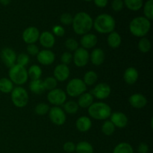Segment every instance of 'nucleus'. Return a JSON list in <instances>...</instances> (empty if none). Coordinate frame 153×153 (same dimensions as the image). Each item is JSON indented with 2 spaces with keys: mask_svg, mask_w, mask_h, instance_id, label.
Segmentation results:
<instances>
[{
  "mask_svg": "<svg viewBox=\"0 0 153 153\" xmlns=\"http://www.w3.org/2000/svg\"><path fill=\"white\" fill-rule=\"evenodd\" d=\"M13 89V84L8 78L0 79V91L3 94L11 93Z\"/></svg>",
  "mask_w": 153,
  "mask_h": 153,
  "instance_id": "obj_28",
  "label": "nucleus"
},
{
  "mask_svg": "<svg viewBox=\"0 0 153 153\" xmlns=\"http://www.w3.org/2000/svg\"><path fill=\"white\" fill-rule=\"evenodd\" d=\"M113 153H134V149L131 144L126 142H121L114 147Z\"/></svg>",
  "mask_w": 153,
  "mask_h": 153,
  "instance_id": "obj_31",
  "label": "nucleus"
},
{
  "mask_svg": "<svg viewBox=\"0 0 153 153\" xmlns=\"http://www.w3.org/2000/svg\"><path fill=\"white\" fill-rule=\"evenodd\" d=\"M97 41H98V38L95 34L88 33L82 35L80 40V44L82 48L88 50V49L94 48L97 45Z\"/></svg>",
  "mask_w": 153,
  "mask_h": 153,
  "instance_id": "obj_19",
  "label": "nucleus"
},
{
  "mask_svg": "<svg viewBox=\"0 0 153 153\" xmlns=\"http://www.w3.org/2000/svg\"><path fill=\"white\" fill-rule=\"evenodd\" d=\"M29 61L30 58L28 54L20 53L18 55H16V64H19V65L25 67V66L28 65Z\"/></svg>",
  "mask_w": 153,
  "mask_h": 153,
  "instance_id": "obj_38",
  "label": "nucleus"
},
{
  "mask_svg": "<svg viewBox=\"0 0 153 153\" xmlns=\"http://www.w3.org/2000/svg\"><path fill=\"white\" fill-rule=\"evenodd\" d=\"M73 16L69 13H64L60 17V21L64 25H70L73 22Z\"/></svg>",
  "mask_w": 153,
  "mask_h": 153,
  "instance_id": "obj_40",
  "label": "nucleus"
},
{
  "mask_svg": "<svg viewBox=\"0 0 153 153\" xmlns=\"http://www.w3.org/2000/svg\"><path fill=\"white\" fill-rule=\"evenodd\" d=\"M123 0H113L111 3V7L114 11H120L123 7Z\"/></svg>",
  "mask_w": 153,
  "mask_h": 153,
  "instance_id": "obj_45",
  "label": "nucleus"
},
{
  "mask_svg": "<svg viewBox=\"0 0 153 153\" xmlns=\"http://www.w3.org/2000/svg\"><path fill=\"white\" fill-rule=\"evenodd\" d=\"M105 55L104 51L100 48H96L91 52L90 55V60L95 66H100L104 63Z\"/></svg>",
  "mask_w": 153,
  "mask_h": 153,
  "instance_id": "obj_20",
  "label": "nucleus"
},
{
  "mask_svg": "<svg viewBox=\"0 0 153 153\" xmlns=\"http://www.w3.org/2000/svg\"><path fill=\"white\" fill-rule=\"evenodd\" d=\"M37 60L41 65L49 66L54 63L55 55L50 49H43L37 55Z\"/></svg>",
  "mask_w": 153,
  "mask_h": 153,
  "instance_id": "obj_14",
  "label": "nucleus"
},
{
  "mask_svg": "<svg viewBox=\"0 0 153 153\" xmlns=\"http://www.w3.org/2000/svg\"><path fill=\"white\" fill-rule=\"evenodd\" d=\"M76 152L77 153H94V147L88 141H80L76 145Z\"/></svg>",
  "mask_w": 153,
  "mask_h": 153,
  "instance_id": "obj_29",
  "label": "nucleus"
},
{
  "mask_svg": "<svg viewBox=\"0 0 153 153\" xmlns=\"http://www.w3.org/2000/svg\"><path fill=\"white\" fill-rule=\"evenodd\" d=\"M77 103L79 105V107L82 108H88L94 103V97L91 93L85 92L82 95L79 96Z\"/></svg>",
  "mask_w": 153,
  "mask_h": 153,
  "instance_id": "obj_24",
  "label": "nucleus"
},
{
  "mask_svg": "<svg viewBox=\"0 0 153 153\" xmlns=\"http://www.w3.org/2000/svg\"><path fill=\"white\" fill-rule=\"evenodd\" d=\"M85 1H92V0H85Z\"/></svg>",
  "mask_w": 153,
  "mask_h": 153,
  "instance_id": "obj_49",
  "label": "nucleus"
},
{
  "mask_svg": "<svg viewBox=\"0 0 153 153\" xmlns=\"http://www.w3.org/2000/svg\"><path fill=\"white\" fill-rule=\"evenodd\" d=\"M137 150H138L139 153H148L149 150V146H148L146 143H141L139 144L138 148H137Z\"/></svg>",
  "mask_w": 153,
  "mask_h": 153,
  "instance_id": "obj_46",
  "label": "nucleus"
},
{
  "mask_svg": "<svg viewBox=\"0 0 153 153\" xmlns=\"http://www.w3.org/2000/svg\"><path fill=\"white\" fill-rule=\"evenodd\" d=\"M61 64L68 66L73 61V55L70 52H65L61 55Z\"/></svg>",
  "mask_w": 153,
  "mask_h": 153,
  "instance_id": "obj_41",
  "label": "nucleus"
},
{
  "mask_svg": "<svg viewBox=\"0 0 153 153\" xmlns=\"http://www.w3.org/2000/svg\"><path fill=\"white\" fill-rule=\"evenodd\" d=\"M47 100L52 105L62 106L67 101V94L62 89L55 88L48 93Z\"/></svg>",
  "mask_w": 153,
  "mask_h": 153,
  "instance_id": "obj_8",
  "label": "nucleus"
},
{
  "mask_svg": "<svg viewBox=\"0 0 153 153\" xmlns=\"http://www.w3.org/2000/svg\"><path fill=\"white\" fill-rule=\"evenodd\" d=\"M110 121L114 125L115 127L123 128H125L128 123V119L126 115L120 111L111 113L110 116Z\"/></svg>",
  "mask_w": 153,
  "mask_h": 153,
  "instance_id": "obj_16",
  "label": "nucleus"
},
{
  "mask_svg": "<svg viewBox=\"0 0 153 153\" xmlns=\"http://www.w3.org/2000/svg\"><path fill=\"white\" fill-rule=\"evenodd\" d=\"M73 31L78 35H84L89 33L94 25L92 17L86 12H79L73 16Z\"/></svg>",
  "mask_w": 153,
  "mask_h": 153,
  "instance_id": "obj_1",
  "label": "nucleus"
},
{
  "mask_svg": "<svg viewBox=\"0 0 153 153\" xmlns=\"http://www.w3.org/2000/svg\"><path fill=\"white\" fill-rule=\"evenodd\" d=\"M62 106L64 112L69 114H75L77 113L79 108L78 103L73 100L66 101Z\"/></svg>",
  "mask_w": 153,
  "mask_h": 153,
  "instance_id": "obj_26",
  "label": "nucleus"
},
{
  "mask_svg": "<svg viewBox=\"0 0 153 153\" xmlns=\"http://www.w3.org/2000/svg\"><path fill=\"white\" fill-rule=\"evenodd\" d=\"M76 126L80 132H87L92 127V121L88 117L82 116L76 120Z\"/></svg>",
  "mask_w": 153,
  "mask_h": 153,
  "instance_id": "obj_22",
  "label": "nucleus"
},
{
  "mask_svg": "<svg viewBox=\"0 0 153 153\" xmlns=\"http://www.w3.org/2000/svg\"><path fill=\"white\" fill-rule=\"evenodd\" d=\"M52 33L54 35L58 36V37H63L64 35V34H65V29L61 25H56L55 26H53V28H52Z\"/></svg>",
  "mask_w": 153,
  "mask_h": 153,
  "instance_id": "obj_43",
  "label": "nucleus"
},
{
  "mask_svg": "<svg viewBox=\"0 0 153 153\" xmlns=\"http://www.w3.org/2000/svg\"><path fill=\"white\" fill-rule=\"evenodd\" d=\"M50 109L49 105L46 104V103H39L34 108V112L36 114L39 115V116H43L49 113V111Z\"/></svg>",
  "mask_w": 153,
  "mask_h": 153,
  "instance_id": "obj_37",
  "label": "nucleus"
},
{
  "mask_svg": "<svg viewBox=\"0 0 153 153\" xmlns=\"http://www.w3.org/2000/svg\"><path fill=\"white\" fill-rule=\"evenodd\" d=\"M139 77V73L137 69L134 67H128L124 71L123 79L128 85H134L137 82Z\"/></svg>",
  "mask_w": 153,
  "mask_h": 153,
  "instance_id": "obj_21",
  "label": "nucleus"
},
{
  "mask_svg": "<svg viewBox=\"0 0 153 153\" xmlns=\"http://www.w3.org/2000/svg\"><path fill=\"white\" fill-rule=\"evenodd\" d=\"M143 13L146 19L152 20L153 19V0H148L143 6Z\"/></svg>",
  "mask_w": 153,
  "mask_h": 153,
  "instance_id": "obj_35",
  "label": "nucleus"
},
{
  "mask_svg": "<svg viewBox=\"0 0 153 153\" xmlns=\"http://www.w3.org/2000/svg\"><path fill=\"white\" fill-rule=\"evenodd\" d=\"M126 6L133 11L139 10L143 6V0H124Z\"/></svg>",
  "mask_w": 153,
  "mask_h": 153,
  "instance_id": "obj_33",
  "label": "nucleus"
},
{
  "mask_svg": "<svg viewBox=\"0 0 153 153\" xmlns=\"http://www.w3.org/2000/svg\"><path fill=\"white\" fill-rule=\"evenodd\" d=\"M43 82V85H44L45 89L47 91H50L52 90L55 89L57 88V85H58V81L55 79L54 77L52 76H48L46 77Z\"/></svg>",
  "mask_w": 153,
  "mask_h": 153,
  "instance_id": "obj_36",
  "label": "nucleus"
},
{
  "mask_svg": "<svg viewBox=\"0 0 153 153\" xmlns=\"http://www.w3.org/2000/svg\"><path fill=\"white\" fill-rule=\"evenodd\" d=\"M40 34L38 28L34 26H30L24 30L22 34V37L25 43L33 44L38 41Z\"/></svg>",
  "mask_w": 153,
  "mask_h": 153,
  "instance_id": "obj_12",
  "label": "nucleus"
},
{
  "mask_svg": "<svg viewBox=\"0 0 153 153\" xmlns=\"http://www.w3.org/2000/svg\"><path fill=\"white\" fill-rule=\"evenodd\" d=\"M27 71H28V77H29L31 80L40 79L42 74H43L41 67L39 65H37V64L31 65Z\"/></svg>",
  "mask_w": 153,
  "mask_h": 153,
  "instance_id": "obj_27",
  "label": "nucleus"
},
{
  "mask_svg": "<svg viewBox=\"0 0 153 153\" xmlns=\"http://www.w3.org/2000/svg\"><path fill=\"white\" fill-rule=\"evenodd\" d=\"M63 149L67 153H73L76 151V144L72 141H67L63 146Z\"/></svg>",
  "mask_w": 153,
  "mask_h": 153,
  "instance_id": "obj_44",
  "label": "nucleus"
},
{
  "mask_svg": "<svg viewBox=\"0 0 153 153\" xmlns=\"http://www.w3.org/2000/svg\"><path fill=\"white\" fill-rule=\"evenodd\" d=\"M138 49L143 53H147L150 51L152 44H151L150 40L146 37H141L139 40L138 45H137Z\"/></svg>",
  "mask_w": 153,
  "mask_h": 153,
  "instance_id": "obj_32",
  "label": "nucleus"
},
{
  "mask_svg": "<svg viewBox=\"0 0 153 153\" xmlns=\"http://www.w3.org/2000/svg\"><path fill=\"white\" fill-rule=\"evenodd\" d=\"M39 41L40 45L46 49H50L55 43V35L50 31H43L40 34Z\"/></svg>",
  "mask_w": 153,
  "mask_h": 153,
  "instance_id": "obj_17",
  "label": "nucleus"
},
{
  "mask_svg": "<svg viewBox=\"0 0 153 153\" xmlns=\"http://www.w3.org/2000/svg\"><path fill=\"white\" fill-rule=\"evenodd\" d=\"M26 50L28 55H32V56H35V55L37 56L38 52H40L39 47L35 44V43H33V44H28Z\"/></svg>",
  "mask_w": 153,
  "mask_h": 153,
  "instance_id": "obj_42",
  "label": "nucleus"
},
{
  "mask_svg": "<svg viewBox=\"0 0 153 153\" xmlns=\"http://www.w3.org/2000/svg\"><path fill=\"white\" fill-rule=\"evenodd\" d=\"M128 102L131 107L137 109L143 108L147 104V100H146V97L143 94H138V93L130 96Z\"/></svg>",
  "mask_w": 153,
  "mask_h": 153,
  "instance_id": "obj_18",
  "label": "nucleus"
},
{
  "mask_svg": "<svg viewBox=\"0 0 153 153\" xmlns=\"http://www.w3.org/2000/svg\"><path fill=\"white\" fill-rule=\"evenodd\" d=\"M111 93V88L110 85H108L107 83L101 82V83L97 84L94 87V89L91 91V94L97 100H102L107 99L110 96Z\"/></svg>",
  "mask_w": 153,
  "mask_h": 153,
  "instance_id": "obj_11",
  "label": "nucleus"
},
{
  "mask_svg": "<svg viewBox=\"0 0 153 153\" xmlns=\"http://www.w3.org/2000/svg\"><path fill=\"white\" fill-rule=\"evenodd\" d=\"M1 58L4 65L10 68L16 64V54L13 49L9 47H5L1 50Z\"/></svg>",
  "mask_w": 153,
  "mask_h": 153,
  "instance_id": "obj_13",
  "label": "nucleus"
},
{
  "mask_svg": "<svg viewBox=\"0 0 153 153\" xmlns=\"http://www.w3.org/2000/svg\"><path fill=\"white\" fill-rule=\"evenodd\" d=\"M90 60V54L87 49L79 47L74 52L73 61L74 64L78 67H84L88 64Z\"/></svg>",
  "mask_w": 153,
  "mask_h": 153,
  "instance_id": "obj_10",
  "label": "nucleus"
},
{
  "mask_svg": "<svg viewBox=\"0 0 153 153\" xmlns=\"http://www.w3.org/2000/svg\"><path fill=\"white\" fill-rule=\"evenodd\" d=\"M94 4L98 7H105L108 4V0H94Z\"/></svg>",
  "mask_w": 153,
  "mask_h": 153,
  "instance_id": "obj_47",
  "label": "nucleus"
},
{
  "mask_svg": "<svg viewBox=\"0 0 153 153\" xmlns=\"http://www.w3.org/2000/svg\"><path fill=\"white\" fill-rule=\"evenodd\" d=\"M90 116L97 120H106L111 114V108L103 102H94L88 108Z\"/></svg>",
  "mask_w": 153,
  "mask_h": 153,
  "instance_id": "obj_4",
  "label": "nucleus"
},
{
  "mask_svg": "<svg viewBox=\"0 0 153 153\" xmlns=\"http://www.w3.org/2000/svg\"><path fill=\"white\" fill-rule=\"evenodd\" d=\"M115 128L116 127L114 126L113 123L110 120H105L103 124L102 125V132L106 136H111L114 133Z\"/></svg>",
  "mask_w": 153,
  "mask_h": 153,
  "instance_id": "obj_34",
  "label": "nucleus"
},
{
  "mask_svg": "<svg viewBox=\"0 0 153 153\" xmlns=\"http://www.w3.org/2000/svg\"><path fill=\"white\" fill-rule=\"evenodd\" d=\"M98 80V75L93 70H89L84 76L83 82L87 86H92L95 85Z\"/></svg>",
  "mask_w": 153,
  "mask_h": 153,
  "instance_id": "obj_30",
  "label": "nucleus"
},
{
  "mask_svg": "<svg viewBox=\"0 0 153 153\" xmlns=\"http://www.w3.org/2000/svg\"><path fill=\"white\" fill-rule=\"evenodd\" d=\"M10 1H11V0H0V3L4 6L8 5L10 3Z\"/></svg>",
  "mask_w": 153,
  "mask_h": 153,
  "instance_id": "obj_48",
  "label": "nucleus"
},
{
  "mask_svg": "<svg viewBox=\"0 0 153 153\" xmlns=\"http://www.w3.org/2000/svg\"><path fill=\"white\" fill-rule=\"evenodd\" d=\"M107 43L112 49H117L122 43V37L119 33L114 31L108 35Z\"/></svg>",
  "mask_w": 153,
  "mask_h": 153,
  "instance_id": "obj_23",
  "label": "nucleus"
},
{
  "mask_svg": "<svg viewBox=\"0 0 153 153\" xmlns=\"http://www.w3.org/2000/svg\"><path fill=\"white\" fill-rule=\"evenodd\" d=\"M86 91L87 85L82 79L79 78L71 79L66 87V94L71 97H79Z\"/></svg>",
  "mask_w": 153,
  "mask_h": 153,
  "instance_id": "obj_7",
  "label": "nucleus"
},
{
  "mask_svg": "<svg viewBox=\"0 0 153 153\" xmlns=\"http://www.w3.org/2000/svg\"><path fill=\"white\" fill-rule=\"evenodd\" d=\"M10 94H11L10 97H11L12 102L16 108H21L25 107L28 105L29 97H28V91L24 88L21 86L13 88Z\"/></svg>",
  "mask_w": 153,
  "mask_h": 153,
  "instance_id": "obj_6",
  "label": "nucleus"
},
{
  "mask_svg": "<svg viewBox=\"0 0 153 153\" xmlns=\"http://www.w3.org/2000/svg\"><path fill=\"white\" fill-rule=\"evenodd\" d=\"M49 117L51 122L56 126H62L65 123L67 116L63 108L58 106H53L49 111Z\"/></svg>",
  "mask_w": 153,
  "mask_h": 153,
  "instance_id": "obj_9",
  "label": "nucleus"
},
{
  "mask_svg": "<svg viewBox=\"0 0 153 153\" xmlns=\"http://www.w3.org/2000/svg\"><path fill=\"white\" fill-rule=\"evenodd\" d=\"M93 27L100 34H110L114 31L116 21L114 18L108 13H102L97 16L94 21Z\"/></svg>",
  "mask_w": 153,
  "mask_h": 153,
  "instance_id": "obj_2",
  "label": "nucleus"
},
{
  "mask_svg": "<svg viewBox=\"0 0 153 153\" xmlns=\"http://www.w3.org/2000/svg\"><path fill=\"white\" fill-rule=\"evenodd\" d=\"M65 46L70 52H75L79 48V43L74 38H68L65 41Z\"/></svg>",
  "mask_w": 153,
  "mask_h": 153,
  "instance_id": "obj_39",
  "label": "nucleus"
},
{
  "mask_svg": "<svg viewBox=\"0 0 153 153\" xmlns=\"http://www.w3.org/2000/svg\"><path fill=\"white\" fill-rule=\"evenodd\" d=\"M151 28L150 20L144 16H137L129 23V31L132 35L137 37H144Z\"/></svg>",
  "mask_w": 153,
  "mask_h": 153,
  "instance_id": "obj_3",
  "label": "nucleus"
},
{
  "mask_svg": "<svg viewBox=\"0 0 153 153\" xmlns=\"http://www.w3.org/2000/svg\"><path fill=\"white\" fill-rule=\"evenodd\" d=\"M29 89L31 91V93L36 94V95H40L43 94L45 89L43 82L41 79H36V80H31V82L29 84Z\"/></svg>",
  "mask_w": 153,
  "mask_h": 153,
  "instance_id": "obj_25",
  "label": "nucleus"
},
{
  "mask_svg": "<svg viewBox=\"0 0 153 153\" xmlns=\"http://www.w3.org/2000/svg\"><path fill=\"white\" fill-rule=\"evenodd\" d=\"M54 78L58 82H65L68 79L70 75V68L67 65L60 64L57 65L54 69Z\"/></svg>",
  "mask_w": 153,
  "mask_h": 153,
  "instance_id": "obj_15",
  "label": "nucleus"
},
{
  "mask_svg": "<svg viewBox=\"0 0 153 153\" xmlns=\"http://www.w3.org/2000/svg\"><path fill=\"white\" fill-rule=\"evenodd\" d=\"M9 79L16 85H22L28 81V71L25 67L15 64L9 68Z\"/></svg>",
  "mask_w": 153,
  "mask_h": 153,
  "instance_id": "obj_5",
  "label": "nucleus"
}]
</instances>
